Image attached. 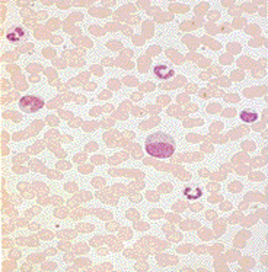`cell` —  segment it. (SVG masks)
Wrapping results in <instances>:
<instances>
[{"mask_svg": "<svg viewBox=\"0 0 268 272\" xmlns=\"http://www.w3.org/2000/svg\"><path fill=\"white\" fill-rule=\"evenodd\" d=\"M146 153L156 159H169L175 153L176 143L168 132L158 131L146 137Z\"/></svg>", "mask_w": 268, "mask_h": 272, "instance_id": "cell-1", "label": "cell"}, {"mask_svg": "<svg viewBox=\"0 0 268 272\" xmlns=\"http://www.w3.org/2000/svg\"><path fill=\"white\" fill-rule=\"evenodd\" d=\"M19 108L25 114H35L44 108V99L40 95H25L19 99Z\"/></svg>", "mask_w": 268, "mask_h": 272, "instance_id": "cell-2", "label": "cell"}, {"mask_svg": "<svg viewBox=\"0 0 268 272\" xmlns=\"http://www.w3.org/2000/svg\"><path fill=\"white\" fill-rule=\"evenodd\" d=\"M29 37V32L26 31L25 26L22 25H13L10 26L8 31H6V39L10 42V44H21V42H25Z\"/></svg>", "mask_w": 268, "mask_h": 272, "instance_id": "cell-3", "label": "cell"}, {"mask_svg": "<svg viewBox=\"0 0 268 272\" xmlns=\"http://www.w3.org/2000/svg\"><path fill=\"white\" fill-rule=\"evenodd\" d=\"M153 74L156 79H160V80H169L175 74L173 67L168 63H159L153 67Z\"/></svg>", "mask_w": 268, "mask_h": 272, "instance_id": "cell-4", "label": "cell"}, {"mask_svg": "<svg viewBox=\"0 0 268 272\" xmlns=\"http://www.w3.org/2000/svg\"><path fill=\"white\" fill-rule=\"evenodd\" d=\"M239 118L245 124H253L258 119V114L253 109H251V108H245V109H242L239 112Z\"/></svg>", "mask_w": 268, "mask_h": 272, "instance_id": "cell-5", "label": "cell"}, {"mask_svg": "<svg viewBox=\"0 0 268 272\" xmlns=\"http://www.w3.org/2000/svg\"><path fill=\"white\" fill-rule=\"evenodd\" d=\"M184 196L189 201H195L202 196V191L198 186H185L184 188Z\"/></svg>", "mask_w": 268, "mask_h": 272, "instance_id": "cell-6", "label": "cell"}, {"mask_svg": "<svg viewBox=\"0 0 268 272\" xmlns=\"http://www.w3.org/2000/svg\"><path fill=\"white\" fill-rule=\"evenodd\" d=\"M187 207H189L187 202H185V201H181V202H176L175 205H173V210H175V211H181V213H182V211L187 210Z\"/></svg>", "mask_w": 268, "mask_h": 272, "instance_id": "cell-7", "label": "cell"}, {"mask_svg": "<svg viewBox=\"0 0 268 272\" xmlns=\"http://www.w3.org/2000/svg\"><path fill=\"white\" fill-rule=\"evenodd\" d=\"M121 42H118V41H109V42H107V47L111 48V50H118V48L121 47Z\"/></svg>", "mask_w": 268, "mask_h": 272, "instance_id": "cell-8", "label": "cell"}, {"mask_svg": "<svg viewBox=\"0 0 268 272\" xmlns=\"http://www.w3.org/2000/svg\"><path fill=\"white\" fill-rule=\"evenodd\" d=\"M235 114H236V112H235V109H226V111H224V112H223V114H221V115H223V117L233 118V117H235Z\"/></svg>", "mask_w": 268, "mask_h": 272, "instance_id": "cell-9", "label": "cell"}, {"mask_svg": "<svg viewBox=\"0 0 268 272\" xmlns=\"http://www.w3.org/2000/svg\"><path fill=\"white\" fill-rule=\"evenodd\" d=\"M90 31H92L93 35H105L103 29H101V28H90Z\"/></svg>", "mask_w": 268, "mask_h": 272, "instance_id": "cell-10", "label": "cell"}, {"mask_svg": "<svg viewBox=\"0 0 268 272\" xmlns=\"http://www.w3.org/2000/svg\"><path fill=\"white\" fill-rule=\"evenodd\" d=\"M201 207H202V205L200 204V202H195V204L192 202L191 205H189V208H191L192 211H200V210H201Z\"/></svg>", "mask_w": 268, "mask_h": 272, "instance_id": "cell-11", "label": "cell"}, {"mask_svg": "<svg viewBox=\"0 0 268 272\" xmlns=\"http://www.w3.org/2000/svg\"><path fill=\"white\" fill-rule=\"evenodd\" d=\"M233 77H236L235 80H238V81L243 80V71H235V73H233Z\"/></svg>", "mask_w": 268, "mask_h": 272, "instance_id": "cell-12", "label": "cell"}, {"mask_svg": "<svg viewBox=\"0 0 268 272\" xmlns=\"http://www.w3.org/2000/svg\"><path fill=\"white\" fill-rule=\"evenodd\" d=\"M198 138H200V135H195V134H188V135H187L188 141H197Z\"/></svg>", "mask_w": 268, "mask_h": 272, "instance_id": "cell-13", "label": "cell"}, {"mask_svg": "<svg viewBox=\"0 0 268 272\" xmlns=\"http://www.w3.org/2000/svg\"><path fill=\"white\" fill-rule=\"evenodd\" d=\"M96 125H98V124H95V122H89V124H84V127H83V128L86 130V131H88V130H93V128L96 127Z\"/></svg>", "mask_w": 268, "mask_h": 272, "instance_id": "cell-14", "label": "cell"}, {"mask_svg": "<svg viewBox=\"0 0 268 272\" xmlns=\"http://www.w3.org/2000/svg\"><path fill=\"white\" fill-rule=\"evenodd\" d=\"M230 208H232L230 202H224L223 205H221V210H223V211H227V210H230Z\"/></svg>", "mask_w": 268, "mask_h": 272, "instance_id": "cell-15", "label": "cell"}, {"mask_svg": "<svg viewBox=\"0 0 268 272\" xmlns=\"http://www.w3.org/2000/svg\"><path fill=\"white\" fill-rule=\"evenodd\" d=\"M125 79H127L125 81H127V83H130V85H137V80L134 77H125Z\"/></svg>", "mask_w": 268, "mask_h": 272, "instance_id": "cell-16", "label": "cell"}, {"mask_svg": "<svg viewBox=\"0 0 268 272\" xmlns=\"http://www.w3.org/2000/svg\"><path fill=\"white\" fill-rule=\"evenodd\" d=\"M93 162H95V163H103V162H105V159H103L102 156H101V157H93Z\"/></svg>", "mask_w": 268, "mask_h": 272, "instance_id": "cell-17", "label": "cell"}, {"mask_svg": "<svg viewBox=\"0 0 268 272\" xmlns=\"http://www.w3.org/2000/svg\"><path fill=\"white\" fill-rule=\"evenodd\" d=\"M103 183V179H93V185L95 186H99V185Z\"/></svg>", "mask_w": 268, "mask_h": 272, "instance_id": "cell-18", "label": "cell"}, {"mask_svg": "<svg viewBox=\"0 0 268 272\" xmlns=\"http://www.w3.org/2000/svg\"><path fill=\"white\" fill-rule=\"evenodd\" d=\"M195 90H197V86H195V85L188 86V92H195Z\"/></svg>", "mask_w": 268, "mask_h": 272, "instance_id": "cell-19", "label": "cell"}, {"mask_svg": "<svg viewBox=\"0 0 268 272\" xmlns=\"http://www.w3.org/2000/svg\"><path fill=\"white\" fill-rule=\"evenodd\" d=\"M95 144H89V146H86V150H95Z\"/></svg>", "mask_w": 268, "mask_h": 272, "instance_id": "cell-20", "label": "cell"}, {"mask_svg": "<svg viewBox=\"0 0 268 272\" xmlns=\"http://www.w3.org/2000/svg\"><path fill=\"white\" fill-rule=\"evenodd\" d=\"M54 253H55V249H48L45 255H54Z\"/></svg>", "mask_w": 268, "mask_h": 272, "instance_id": "cell-21", "label": "cell"}]
</instances>
